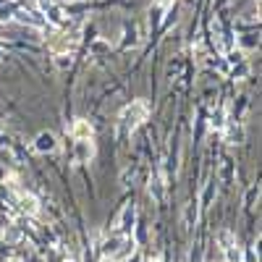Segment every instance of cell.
<instances>
[{
    "label": "cell",
    "mask_w": 262,
    "mask_h": 262,
    "mask_svg": "<svg viewBox=\"0 0 262 262\" xmlns=\"http://www.w3.org/2000/svg\"><path fill=\"white\" fill-rule=\"evenodd\" d=\"M134 252V242L126 233H111L102 242V257L105 259H123Z\"/></svg>",
    "instance_id": "cell-1"
},
{
    "label": "cell",
    "mask_w": 262,
    "mask_h": 262,
    "mask_svg": "<svg viewBox=\"0 0 262 262\" xmlns=\"http://www.w3.org/2000/svg\"><path fill=\"white\" fill-rule=\"evenodd\" d=\"M147 102H142V100H134L131 105H126L123 111H121V126L126 128V131H134V128H139L142 126V121H147Z\"/></svg>",
    "instance_id": "cell-2"
},
{
    "label": "cell",
    "mask_w": 262,
    "mask_h": 262,
    "mask_svg": "<svg viewBox=\"0 0 262 262\" xmlns=\"http://www.w3.org/2000/svg\"><path fill=\"white\" fill-rule=\"evenodd\" d=\"M71 137H74L76 142H90V139L95 137V128H92L90 121L79 118V121H74V126H71Z\"/></svg>",
    "instance_id": "cell-3"
},
{
    "label": "cell",
    "mask_w": 262,
    "mask_h": 262,
    "mask_svg": "<svg viewBox=\"0 0 262 262\" xmlns=\"http://www.w3.org/2000/svg\"><path fill=\"white\" fill-rule=\"evenodd\" d=\"M18 207H21V212H27V215H37L39 212V200L34 194H24V191H21L18 194Z\"/></svg>",
    "instance_id": "cell-4"
},
{
    "label": "cell",
    "mask_w": 262,
    "mask_h": 262,
    "mask_svg": "<svg viewBox=\"0 0 262 262\" xmlns=\"http://www.w3.org/2000/svg\"><path fill=\"white\" fill-rule=\"evenodd\" d=\"M74 45H76V37H69V34H58L53 42H50V48H53V53H69V50H74Z\"/></svg>",
    "instance_id": "cell-5"
},
{
    "label": "cell",
    "mask_w": 262,
    "mask_h": 262,
    "mask_svg": "<svg viewBox=\"0 0 262 262\" xmlns=\"http://www.w3.org/2000/svg\"><path fill=\"white\" fill-rule=\"evenodd\" d=\"M58 147V142H55V137L50 134V131H42V134H37V139H34V149L37 152H53Z\"/></svg>",
    "instance_id": "cell-6"
},
{
    "label": "cell",
    "mask_w": 262,
    "mask_h": 262,
    "mask_svg": "<svg viewBox=\"0 0 262 262\" xmlns=\"http://www.w3.org/2000/svg\"><path fill=\"white\" fill-rule=\"evenodd\" d=\"M134 205H126L123 207V212H121V221H118V233H126L128 236V231H131V223H134Z\"/></svg>",
    "instance_id": "cell-7"
},
{
    "label": "cell",
    "mask_w": 262,
    "mask_h": 262,
    "mask_svg": "<svg viewBox=\"0 0 262 262\" xmlns=\"http://www.w3.org/2000/svg\"><path fill=\"white\" fill-rule=\"evenodd\" d=\"M226 257H228V262H238L242 259V252H238L236 244H231V247H226Z\"/></svg>",
    "instance_id": "cell-8"
},
{
    "label": "cell",
    "mask_w": 262,
    "mask_h": 262,
    "mask_svg": "<svg viewBox=\"0 0 262 262\" xmlns=\"http://www.w3.org/2000/svg\"><path fill=\"white\" fill-rule=\"evenodd\" d=\"M139 259H142V257H139V254H134V257H131L128 262H139Z\"/></svg>",
    "instance_id": "cell-9"
},
{
    "label": "cell",
    "mask_w": 262,
    "mask_h": 262,
    "mask_svg": "<svg viewBox=\"0 0 262 262\" xmlns=\"http://www.w3.org/2000/svg\"><path fill=\"white\" fill-rule=\"evenodd\" d=\"M152 262H163V257H155V259H152Z\"/></svg>",
    "instance_id": "cell-10"
}]
</instances>
